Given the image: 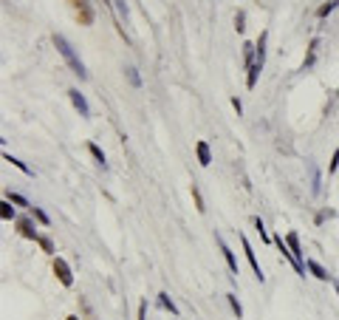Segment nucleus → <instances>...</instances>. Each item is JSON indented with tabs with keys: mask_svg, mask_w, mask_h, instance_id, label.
<instances>
[{
	"mask_svg": "<svg viewBox=\"0 0 339 320\" xmlns=\"http://www.w3.org/2000/svg\"><path fill=\"white\" fill-rule=\"evenodd\" d=\"M54 46H57V51H60V54L65 57V63L71 66V71H74V74H77L80 80H85V77H88V71H85V66H82V60L77 57V51L71 49V43L65 40L63 34H54Z\"/></svg>",
	"mask_w": 339,
	"mask_h": 320,
	"instance_id": "1",
	"label": "nucleus"
},
{
	"mask_svg": "<svg viewBox=\"0 0 339 320\" xmlns=\"http://www.w3.org/2000/svg\"><path fill=\"white\" fill-rule=\"evenodd\" d=\"M54 275L60 278L63 286H74V275H71V267L65 264L63 258H54Z\"/></svg>",
	"mask_w": 339,
	"mask_h": 320,
	"instance_id": "2",
	"label": "nucleus"
},
{
	"mask_svg": "<svg viewBox=\"0 0 339 320\" xmlns=\"http://www.w3.org/2000/svg\"><path fill=\"white\" fill-rule=\"evenodd\" d=\"M215 241H218V247H221V253H224V261H226V267H229V272H232V275H241V272H238V261H235V253H232L229 247H226V241H224L221 236H215Z\"/></svg>",
	"mask_w": 339,
	"mask_h": 320,
	"instance_id": "3",
	"label": "nucleus"
},
{
	"mask_svg": "<svg viewBox=\"0 0 339 320\" xmlns=\"http://www.w3.org/2000/svg\"><path fill=\"white\" fill-rule=\"evenodd\" d=\"M241 244H243V253H246V261L252 264V272H255V278H258L260 284H263V269H260V264H258V258H255V253H252V247H249L246 236H241Z\"/></svg>",
	"mask_w": 339,
	"mask_h": 320,
	"instance_id": "4",
	"label": "nucleus"
},
{
	"mask_svg": "<svg viewBox=\"0 0 339 320\" xmlns=\"http://www.w3.org/2000/svg\"><path fill=\"white\" fill-rule=\"evenodd\" d=\"M68 97H71V102H74V108L80 111V117H91V108H88V102H85V97H82L77 88H71L68 91Z\"/></svg>",
	"mask_w": 339,
	"mask_h": 320,
	"instance_id": "5",
	"label": "nucleus"
},
{
	"mask_svg": "<svg viewBox=\"0 0 339 320\" xmlns=\"http://www.w3.org/2000/svg\"><path fill=\"white\" fill-rule=\"evenodd\" d=\"M17 230H20V236H23V238L40 241V236H37V227L32 224V219H17Z\"/></svg>",
	"mask_w": 339,
	"mask_h": 320,
	"instance_id": "6",
	"label": "nucleus"
},
{
	"mask_svg": "<svg viewBox=\"0 0 339 320\" xmlns=\"http://www.w3.org/2000/svg\"><path fill=\"white\" fill-rule=\"evenodd\" d=\"M71 6H77V9H80V23H82V26H88V23L94 20V12L88 9V0H71Z\"/></svg>",
	"mask_w": 339,
	"mask_h": 320,
	"instance_id": "7",
	"label": "nucleus"
},
{
	"mask_svg": "<svg viewBox=\"0 0 339 320\" xmlns=\"http://www.w3.org/2000/svg\"><path fill=\"white\" fill-rule=\"evenodd\" d=\"M286 244H289V250H291V255L303 264V250H300V238H297V233H289L286 236Z\"/></svg>",
	"mask_w": 339,
	"mask_h": 320,
	"instance_id": "8",
	"label": "nucleus"
},
{
	"mask_svg": "<svg viewBox=\"0 0 339 320\" xmlns=\"http://www.w3.org/2000/svg\"><path fill=\"white\" fill-rule=\"evenodd\" d=\"M195 151H198V162L207 168V165H212V153H210V145L207 142H198L195 145Z\"/></svg>",
	"mask_w": 339,
	"mask_h": 320,
	"instance_id": "9",
	"label": "nucleus"
},
{
	"mask_svg": "<svg viewBox=\"0 0 339 320\" xmlns=\"http://www.w3.org/2000/svg\"><path fill=\"white\" fill-rule=\"evenodd\" d=\"M317 49H320V40L314 37V40H311V46H308V57H306V63H303V71H308V68L314 66V60H317Z\"/></svg>",
	"mask_w": 339,
	"mask_h": 320,
	"instance_id": "10",
	"label": "nucleus"
},
{
	"mask_svg": "<svg viewBox=\"0 0 339 320\" xmlns=\"http://www.w3.org/2000/svg\"><path fill=\"white\" fill-rule=\"evenodd\" d=\"M306 267L311 269V275H314V278H320V281H334V278H331V275H328V272H325L317 261H306Z\"/></svg>",
	"mask_w": 339,
	"mask_h": 320,
	"instance_id": "11",
	"label": "nucleus"
},
{
	"mask_svg": "<svg viewBox=\"0 0 339 320\" xmlns=\"http://www.w3.org/2000/svg\"><path fill=\"white\" fill-rule=\"evenodd\" d=\"M260 71H263L260 63H252V66H249V77H246V85H249V88H255V85H258V74H260Z\"/></svg>",
	"mask_w": 339,
	"mask_h": 320,
	"instance_id": "12",
	"label": "nucleus"
},
{
	"mask_svg": "<svg viewBox=\"0 0 339 320\" xmlns=\"http://www.w3.org/2000/svg\"><path fill=\"white\" fill-rule=\"evenodd\" d=\"M0 216L9 221V219H17V213H15V207H12V202H3L0 204Z\"/></svg>",
	"mask_w": 339,
	"mask_h": 320,
	"instance_id": "13",
	"label": "nucleus"
},
{
	"mask_svg": "<svg viewBox=\"0 0 339 320\" xmlns=\"http://www.w3.org/2000/svg\"><path fill=\"white\" fill-rule=\"evenodd\" d=\"M159 301H161V306H164V309H170V315H178L176 303L170 301V295H167V292H161V295H159Z\"/></svg>",
	"mask_w": 339,
	"mask_h": 320,
	"instance_id": "14",
	"label": "nucleus"
},
{
	"mask_svg": "<svg viewBox=\"0 0 339 320\" xmlns=\"http://www.w3.org/2000/svg\"><path fill=\"white\" fill-rule=\"evenodd\" d=\"M88 151H91V156H94L99 165L105 168V153H102V148H99V145H88Z\"/></svg>",
	"mask_w": 339,
	"mask_h": 320,
	"instance_id": "15",
	"label": "nucleus"
},
{
	"mask_svg": "<svg viewBox=\"0 0 339 320\" xmlns=\"http://www.w3.org/2000/svg\"><path fill=\"white\" fill-rule=\"evenodd\" d=\"M311 193H320V173H317V165H311Z\"/></svg>",
	"mask_w": 339,
	"mask_h": 320,
	"instance_id": "16",
	"label": "nucleus"
},
{
	"mask_svg": "<svg viewBox=\"0 0 339 320\" xmlns=\"http://www.w3.org/2000/svg\"><path fill=\"white\" fill-rule=\"evenodd\" d=\"M6 202L17 204V207H29V202H26V199H23V196H20V193H9V196H6Z\"/></svg>",
	"mask_w": 339,
	"mask_h": 320,
	"instance_id": "17",
	"label": "nucleus"
},
{
	"mask_svg": "<svg viewBox=\"0 0 339 320\" xmlns=\"http://www.w3.org/2000/svg\"><path fill=\"white\" fill-rule=\"evenodd\" d=\"M32 216H34L37 221H40V224H46V227L51 224V219L46 216V213H43V210H40V207H32Z\"/></svg>",
	"mask_w": 339,
	"mask_h": 320,
	"instance_id": "18",
	"label": "nucleus"
},
{
	"mask_svg": "<svg viewBox=\"0 0 339 320\" xmlns=\"http://www.w3.org/2000/svg\"><path fill=\"white\" fill-rule=\"evenodd\" d=\"M226 298H229V306H232V312H235V315H238V320L243 318V309H241V303H238V298H235V295H226Z\"/></svg>",
	"mask_w": 339,
	"mask_h": 320,
	"instance_id": "19",
	"label": "nucleus"
},
{
	"mask_svg": "<svg viewBox=\"0 0 339 320\" xmlns=\"http://www.w3.org/2000/svg\"><path fill=\"white\" fill-rule=\"evenodd\" d=\"M6 162H12V165H15V168H20V170H23V173H26V176H32V170L26 168V165H23L20 159H15V156H9V153H6Z\"/></svg>",
	"mask_w": 339,
	"mask_h": 320,
	"instance_id": "20",
	"label": "nucleus"
},
{
	"mask_svg": "<svg viewBox=\"0 0 339 320\" xmlns=\"http://www.w3.org/2000/svg\"><path fill=\"white\" fill-rule=\"evenodd\" d=\"M337 3H339V0H331V3H325V6L320 9V12H317V15H320V17H328L331 12H334V9H337Z\"/></svg>",
	"mask_w": 339,
	"mask_h": 320,
	"instance_id": "21",
	"label": "nucleus"
},
{
	"mask_svg": "<svg viewBox=\"0 0 339 320\" xmlns=\"http://www.w3.org/2000/svg\"><path fill=\"white\" fill-rule=\"evenodd\" d=\"M255 230H258V233H260V238H263L266 244L272 241V238H269V233H266V227H263V221H260V219H255Z\"/></svg>",
	"mask_w": 339,
	"mask_h": 320,
	"instance_id": "22",
	"label": "nucleus"
},
{
	"mask_svg": "<svg viewBox=\"0 0 339 320\" xmlns=\"http://www.w3.org/2000/svg\"><path fill=\"white\" fill-rule=\"evenodd\" d=\"M193 199H195V204H198V213H204L207 207H204V199H201V193H198V187L193 185Z\"/></svg>",
	"mask_w": 339,
	"mask_h": 320,
	"instance_id": "23",
	"label": "nucleus"
},
{
	"mask_svg": "<svg viewBox=\"0 0 339 320\" xmlns=\"http://www.w3.org/2000/svg\"><path fill=\"white\" fill-rule=\"evenodd\" d=\"M40 247H43L46 253H54V244H51V238H46V236H40Z\"/></svg>",
	"mask_w": 339,
	"mask_h": 320,
	"instance_id": "24",
	"label": "nucleus"
},
{
	"mask_svg": "<svg viewBox=\"0 0 339 320\" xmlns=\"http://www.w3.org/2000/svg\"><path fill=\"white\" fill-rule=\"evenodd\" d=\"M128 77H130V83L136 85V88L142 85V80H139V74H136V68H128Z\"/></svg>",
	"mask_w": 339,
	"mask_h": 320,
	"instance_id": "25",
	"label": "nucleus"
},
{
	"mask_svg": "<svg viewBox=\"0 0 339 320\" xmlns=\"http://www.w3.org/2000/svg\"><path fill=\"white\" fill-rule=\"evenodd\" d=\"M243 20H246V17H243V12L235 17V29H238V32H243V29H246V26H243Z\"/></svg>",
	"mask_w": 339,
	"mask_h": 320,
	"instance_id": "26",
	"label": "nucleus"
},
{
	"mask_svg": "<svg viewBox=\"0 0 339 320\" xmlns=\"http://www.w3.org/2000/svg\"><path fill=\"white\" fill-rule=\"evenodd\" d=\"M337 168H339V151H334V162H331V168H328V173H334Z\"/></svg>",
	"mask_w": 339,
	"mask_h": 320,
	"instance_id": "27",
	"label": "nucleus"
},
{
	"mask_svg": "<svg viewBox=\"0 0 339 320\" xmlns=\"http://www.w3.org/2000/svg\"><path fill=\"white\" fill-rule=\"evenodd\" d=\"M116 6H119V15L128 17V6H125V0H116Z\"/></svg>",
	"mask_w": 339,
	"mask_h": 320,
	"instance_id": "28",
	"label": "nucleus"
},
{
	"mask_svg": "<svg viewBox=\"0 0 339 320\" xmlns=\"http://www.w3.org/2000/svg\"><path fill=\"white\" fill-rule=\"evenodd\" d=\"M139 320H147V303L139 306Z\"/></svg>",
	"mask_w": 339,
	"mask_h": 320,
	"instance_id": "29",
	"label": "nucleus"
},
{
	"mask_svg": "<svg viewBox=\"0 0 339 320\" xmlns=\"http://www.w3.org/2000/svg\"><path fill=\"white\" fill-rule=\"evenodd\" d=\"M68 320H80V318H68Z\"/></svg>",
	"mask_w": 339,
	"mask_h": 320,
	"instance_id": "30",
	"label": "nucleus"
}]
</instances>
